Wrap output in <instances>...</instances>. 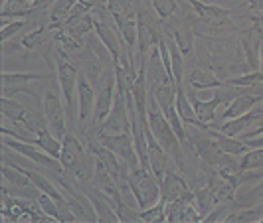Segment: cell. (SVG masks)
<instances>
[{"instance_id":"cell-31","label":"cell","mask_w":263,"mask_h":223,"mask_svg":"<svg viewBox=\"0 0 263 223\" xmlns=\"http://www.w3.org/2000/svg\"><path fill=\"white\" fill-rule=\"evenodd\" d=\"M168 32H171L172 39L176 42V46L180 48V52L184 53V55H192V53H194V36H196V34L186 26V24L171 26Z\"/></svg>"},{"instance_id":"cell-5","label":"cell","mask_w":263,"mask_h":223,"mask_svg":"<svg viewBox=\"0 0 263 223\" xmlns=\"http://www.w3.org/2000/svg\"><path fill=\"white\" fill-rule=\"evenodd\" d=\"M2 146L12 148L18 156L26 158L30 162H36V164L44 166V168H50V170H55V172H64V168H62V164H60L58 158H53L52 154H48L46 150H42V148H40L36 143H32V140H18V138H12V136H4V138H2Z\"/></svg>"},{"instance_id":"cell-25","label":"cell","mask_w":263,"mask_h":223,"mask_svg":"<svg viewBox=\"0 0 263 223\" xmlns=\"http://www.w3.org/2000/svg\"><path fill=\"white\" fill-rule=\"evenodd\" d=\"M174 107H176V113L180 115V118L184 120L186 125L196 127V129H200V131H204V132L212 129L210 125L202 123V120L196 117L194 107H192V101H190V97L186 95V91H184V87H182V85H178V87H176V103H174Z\"/></svg>"},{"instance_id":"cell-17","label":"cell","mask_w":263,"mask_h":223,"mask_svg":"<svg viewBox=\"0 0 263 223\" xmlns=\"http://www.w3.org/2000/svg\"><path fill=\"white\" fill-rule=\"evenodd\" d=\"M188 2H190V6H192V10H194L198 20L210 28L224 26V24H228V20L232 16L230 8L218 6V4H204L200 0H188Z\"/></svg>"},{"instance_id":"cell-27","label":"cell","mask_w":263,"mask_h":223,"mask_svg":"<svg viewBox=\"0 0 263 223\" xmlns=\"http://www.w3.org/2000/svg\"><path fill=\"white\" fill-rule=\"evenodd\" d=\"M78 0H55L50 8V14H48V24L46 28L50 32H55V30H62L64 28V22L69 18L71 10L76 8Z\"/></svg>"},{"instance_id":"cell-33","label":"cell","mask_w":263,"mask_h":223,"mask_svg":"<svg viewBox=\"0 0 263 223\" xmlns=\"http://www.w3.org/2000/svg\"><path fill=\"white\" fill-rule=\"evenodd\" d=\"M168 42V50H171V66H172V79L174 85H182L184 79V53L180 52V48L176 46L174 39H166Z\"/></svg>"},{"instance_id":"cell-1","label":"cell","mask_w":263,"mask_h":223,"mask_svg":"<svg viewBox=\"0 0 263 223\" xmlns=\"http://www.w3.org/2000/svg\"><path fill=\"white\" fill-rule=\"evenodd\" d=\"M146 125L153 131L155 138H157L160 146L168 152V156L172 158V162L176 164V168L180 172L186 170L184 164V145L180 143V138L176 136V132L172 129L171 120L166 118V115L162 113V109L158 107V103L148 95V109H146Z\"/></svg>"},{"instance_id":"cell-34","label":"cell","mask_w":263,"mask_h":223,"mask_svg":"<svg viewBox=\"0 0 263 223\" xmlns=\"http://www.w3.org/2000/svg\"><path fill=\"white\" fill-rule=\"evenodd\" d=\"M194 204H196V208L200 210V213H202V217H206V215L216 208L218 201H216V197H214L210 188L204 186V188H198L196 192H194Z\"/></svg>"},{"instance_id":"cell-10","label":"cell","mask_w":263,"mask_h":223,"mask_svg":"<svg viewBox=\"0 0 263 223\" xmlns=\"http://www.w3.org/2000/svg\"><path fill=\"white\" fill-rule=\"evenodd\" d=\"M66 109H64V103L60 99V95L55 89H48L46 95H44V118L50 127V131L64 138L67 134V127H66Z\"/></svg>"},{"instance_id":"cell-43","label":"cell","mask_w":263,"mask_h":223,"mask_svg":"<svg viewBox=\"0 0 263 223\" xmlns=\"http://www.w3.org/2000/svg\"><path fill=\"white\" fill-rule=\"evenodd\" d=\"M251 22H253V28H255V30L263 36V14L261 16H253V18H251Z\"/></svg>"},{"instance_id":"cell-46","label":"cell","mask_w":263,"mask_h":223,"mask_svg":"<svg viewBox=\"0 0 263 223\" xmlns=\"http://www.w3.org/2000/svg\"><path fill=\"white\" fill-rule=\"evenodd\" d=\"M261 14H263V12H261Z\"/></svg>"},{"instance_id":"cell-32","label":"cell","mask_w":263,"mask_h":223,"mask_svg":"<svg viewBox=\"0 0 263 223\" xmlns=\"http://www.w3.org/2000/svg\"><path fill=\"white\" fill-rule=\"evenodd\" d=\"M53 42H55V50L60 52L62 57H66V59H69L71 55H78L81 52V42L71 38L64 30H55L53 32Z\"/></svg>"},{"instance_id":"cell-29","label":"cell","mask_w":263,"mask_h":223,"mask_svg":"<svg viewBox=\"0 0 263 223\" xmlns=\"http://www.w3.org/2000/svg\"><path fill=\"white\" fill-rule=\"evenodd\" d=\"M188 83H190V87H194L198 91H202V89H222V87H226L224 79H218L210 69H204V67H196L188 75Z\"/></svg>"},{"instance_id":"cell-14","label":"cell","mask_w":263,"mask_h":223,"mask_svg":"<svg viewBox=\"0 0 263 223\" xmlns=\"http://www.w3.org/2000/svg\"><path fill=\"white\" fill-rule=\"evenodd\" d=\"M236 95L237 93L228 91V85H226V87H222V91L214 93V95H212V99L202 101V99H196L194 95H190V101H192V107H194L196 117L200 118L202 123L210 125L212 120L216 118V115H218V107L222 105V103H230Z\"/></svg>"},{"instance_id":"cell-36","label":"cell","mask_w":263,"mask_h":223,"mask_svg":"<svg viewBox=\"0 0 263 223\" xmlns=\"http://www.w3.org/2000/svg\"><path fill=\"white\" fill-rule=\"evenodd\" d=\"M141 221L155 223V221H166V199H158L157 204H153L151 208L139 211Z\"/></svg>"},{"instance_id":"cell-21","label":"cell","mask_w":263,"mask_h":223,"mask_svg":"<svg viewBox=\"0 0 263 223\" xmlns=\"http://www.w3.org/2000/svg\"><path fill=\"white\" fill-rule=\"evenodd\" d=\"M192 196H194V192H190V188H188L186 180L182 178V174L176 172L174 168L160 182V197L166 199V201L186 199V197H192Z\"/></svg>"},{"instance_id":"cell-9","label":"cell","mask_w":263,"mask_h":223,"mask_svg":"<svg viewBox=\"0 0 263 223\" xmlns=\"http://www.w3.org/2000/svg\"><path fill=\"white\" fill-rule=\"evenodd\" d=\"M95 34H97L99 42L105 46L107 52L111 53V62L117 64L123 52H127V48H125V44L121 39V34H119L115 22H107L105 20V12L99 14L95 18Z\"/></svg>"},{"instance_id":"cell-42","label":"cell","mask_w":263,"mask_h":223,"mask_svg":"<svg viewBox=\"0 0 263 223\" xmlns=\"http://www.w3.org/2000/svg\"><path fill=\"white\" fill-rule=\"evenodd\" d=\"M246 6L253 12H263V0H246Z\"/></svg>"},{"instance_id":"cell-38","label":"cell","mask_w":263,"mask_h":223,"mask_svg":"<svg viewBox=\"0 0 263 223\" xmlns=\"http://www.w3.org/2000/svg\"><path fill=\"white\" fill-rule=\"evenodd\" d=\"M151 4H153V8L160 20H168L172 14L178 10L176 0H151Z\"/></svg>"},{"instance_id":"cell-13","label":"cell","mask_w":263,"mask_h":223,"mask_svg":"<svg viewBox=\"0 0 263 223\" xmlns=\"http://www.w3.org/2000/svg\"><path fill=\"white\" fill-rule=\"evenodd\" d=\"M188 138H190V143H194V152L198 154V158L202 160V162H206L208 166H214V168H218L220 164H224L226 160H230V154H226L224 150L218 146L216 143V138L210 136L208 132H206V136H198V134H188Z\"/></svg>"},{"instance_id":"cell-45","label":"cell","mask_w":263,"mask_h":223,"mask_svg":"<svg viewBox=\"0 0 263 223\" xmlns=\"http://www.w3.org/2000/svg\"><path fill=\"white\" fill-rule=\"evenodd\" d=\"M261 109H263V105H261Z\"/></svg>"},{"instance_id":"cell-37","label":"cell","mask_w":263,"mask_h":223,"mask_svg":"<svg viewBox=\"0 0 263 223\" xmlns=\"http://www.w3.org/2000/svg\"><path fill=\"white\" fill-rule=\"evenodd\" d=\"M36 201L40 204V208L44 210V213L52 219V221H62V211H60V204L53 199L52 196H48V194H44V192H40L38 197H36Z\"/></svg>"},{"instance_id":"cell-16","label":"cell","mask_w":263,"mask_h":223,"mask_svg":"<svg viewBox=\"0 0 263 223\" xmlns=\"http://www.w3.org/2000/svg\"><path fill=\"white\" fill-rule=\"evenodd\" d=\"M62 30L76 39H81L83 36L91 34L93 30H95V18H93L91 10H87V8L76 4V8L71 10L69 18L64 22V28H62Z\"/></svg>"},{"instance_id":"cell-39","label":"cell","mask_w":263,"mask_h":223,"mask_svg":"<svg viewBox=\"0 0 263 223\" xmlns=\"http://www.w3.org/2000/svg\"><path fill=\"white\" fill-rule=\"evenodd\" d=\"M26 26V18H18V20H12L8 24H2V42H8V39L20 34V30Z\"/></svg>"},{"instance_id":"cell-23","label":"cell","mask_w":263,"mask_h":223,"mask_svg":"<svg viewBox=\"0 0 263 223\" xmlns=\"http://www.w3.org/2000/svg\"><path fill=\"white\" fill-rule=\"evenodd\" d=\"M95 101H97V93L91 87L89 79L85 73H79L78 79V113L79 120L85 123L87 118L95 113Z\"/></svg>"},{"instance_id":"cell-41","label":"cell","mask_w":263,"mask_h":223,"mask_svg":"<svg viewBox=\"0 0 263 223\" xmlns=\"http://www.w3.org/2000/svg\"><path fill=\"white\" fill-rule=\"evenodd\" d=\"M78 4L87 10H93V8H99L101 4H107V0H78Z\"/></svg>"},{"instance_id":"cell-35","label":"cell","mask_w":263,"mask_h":223,"mask_svg":"<svg viewBox=\"0 0 263 223\" xmlns=\"http://www.w3.org/2000/svg\"><path fill=\"white\" fill-rule=\"evenodd\" d=\"M239 172L263 170V148H250L243 156H239Z\"/></svg>"},{"instance_id":"cell-7","label":"cell","mask_w":263,"mask_h":223,"mask_svg":"<svg viewBox=\"0 0 263 223\" xmlns=\"http://www.w3.org/2000/svg\"><path fill=\"white\" fill-rule=\"evenodd\" d=\"M97 132L103 134H119V132H131V113L127 105V97L119 91L115 93V103L109 113V117L97 127Z\"/></svg>"},{"instance_id":"cell-44","label":"cell","mask_w":263,"mask_h":223,"mask_svg":"<svg viewBox=\"0 0 263 223\" xmlns=\"http://www.w3.org/2000/svg\"><path fill=\"white\" fill-rule=\"evenodd\" d=\"M259 69L263 71V44H261V52H259Z\"/></svg>"},{"instance_id":"cell-20","label":"cell","mask_w":263,"mask_h":223,"mask_svg":"<svg viewBox=\"0 0 263 223\" xmlns=\"http://www.w3.org/2000/svg\"><path fill=\"white\" fill-rule=\"evenodd\" d=\"M115 93H117V81H115V71L113 75H109V79L105 81V85L99 89L97 93V101H95V113H93V125H101L111 109H113V103H115Z\"/></svg>"},{"instance_id":"cell-18","label":"cell","mask_w":263,"mask_h":223,"mask_svg":"<svg viewBox=\"0 0 263 223\" xmlns=\"http://www.w3.org/2000/svg\"><path fill=\"white\" fill-rule=\"evenodd\" d=\"M261 120H263V109L261 107H253L251 111H248V113H246V115H241V117L224 120V123L220 125V129H218V131L228 134V136H241L243 132L255 129Z\"/></svg>"},{"instance_id":"cell-15","label":"cell","mask_w":263,"mask_h":223,"mask_svg":"<svg viewBox=\"0 0 263 223\" xmlns=\"http://www.w3.org/2000/svg\"><path fill=\"white\" fill-rule=\"evenodd\" d=\"M139 12V39H137V59H148V55L153 52V48L158 46V39L162 38V34L153 26L151 16L143 10Z\"/></svg>"},{"instance_id":"cell-8","label":"cell","mask_w":263,"mask_h":223,"mask_svg":"<svg viewBox=\"0 0 263 223\" xmlns=\"http://www.w3.org/2000/svg\"><path fill=\"white\" fill-rule=\"evenodd\" d=\"M60 188L64 190L67 206H69V210L73 211V215H76L78 221H87V223L97 221V211H95L93 201L89 199V196L85 192H79L78 188H73L66 180L60 182Z\"/></svg>"},{"instance_id":"cell-11","label":"cell","mask_w":263,"mask_h":223,"mask_svg":"<svg viewBox=\"0 0 263 223\" xmlns=\"http://www.w3.org/2000/svg\"><path fill=\"white\" fill-rule=\"evenodd\" d=\"M145 134H146V145H148V168L155 174V178H157L158 182H162L164 176L174 168L171 162L172 158L168 156V152H166V150L160 146V143L155 138V134L148 129V125H146V129H145Z\"/></svg>"},{"instance_id":"cell-3","label":"cell","mask_w":263,"mask_h":223,"mask_svg":"<svg viewBox=\"0 0 263 223\" xmlns=\"http://www.w3.org/2000/svg\"><path fill=\"white\" fill-rule=\"evenodd\" d=\"M127 186H129V192L137 199L141 210L151 208L153 204H157L158 199H160V182L155 178V174L148 168H145V166L129 170V174H127Z\"/></svg>"},{"instance_id":"cell-40","label":"cell","mask_w":263,"mask_h":223,"mask_svg":"<svg viewBox=\"0 0 263 223\" xmlns=\"http://www.w3.org/2000/svg\"><path fill=\"white\" fill-rule=\"evenodd\" d=\"M226 210H228V208H214V211L204 217V221H218V219H226Z\"/></svg>"},{"instance_id":"cell-4","label":"cell","mask_w":263,"mask_h":223,"mask_svg":"<svg viewBox=\"0 0 263 223\" xmlns=\"http://www.w3.org/2000/svg\"><path fill=\"white\" fill-rule=\"evenodd\" d=\"M55 75H58V85H60V91H62L64 103H66L67 115L76 120L73 109H76V99H78V69L69 64V59L60 55L55 59Z\"/></svg>"},{"instance_id":"cell-22","label":"cell","mask_w":263,"mask_h":223,"mask_svg":"<svg viewBox=\"0 0 263 223\" xmlns=\"http://www.w3.org/2000/svg\"><path fill=\"white\" fill-rule=\"evenodd\" d=\"M239 44H241V50L246 55V64L251 71H257L259 69V52H261V44L263 36L251 26L250 30H243L241 36H239Z\"/></svg>"},{"instance_id":"cell-2","label":"cell","mask_w":263,"mask_h":223,"mask_svg":"<svg viewBox=\"0 0 263 223\" xmlns=\"http://www.w3.org/2000/svg\"><path fill=\"white\" fill-rule=\"evenodd\" d=\"M60 164L66 174H71L76 180L85 182L91 176H95V166H89V156L85 152L83 145L79 143L73 134H66L62 138V154Z\"/></svg>"},{"instance_id":"cell-6","label":"cell","mask_w":263,"mask_h":223,"mask_svg":"<svg viewBox=\"0 0 263 223\" xmlns=\"http://www.w3.org/2000/svg\"><path fill=\"white\" fill-rule=\"evenodd\" d=\"M97 140L103 146H107L109 150H113V152L129 166V170L141 166V160H139V152H137V146H135L133 132H119V134H103V132H97Z\"/></svg>"},{"instance_id":"cell-30","label":"cell","mask_w":263,"mask_h":223,"mask_svg":"<svg viewBox=\"0 0 263 223\" xmlns=\"http://www.w3.org/2000/svg\"><path fill=\"white\" fill-rule=\"evenodd\" d=\"M34 143H36L42 150H46L48 154H52L53 158L60 160V154H62V138L55 136L48 127H40L38 132H36Z\"/></svg>"},{"instance_id":"cell-19","label":"cell","mask_w":263,"mask_h":223,"mask_svg":"<svg viewBox=\"0 0 263 223\" xmlns=\"http://www.w3.org/2000/svg\"><path fill=\"white\" fill-rule=\"evenodd\" d=\"M263 101V91L261 89H255L253 93H243L241 95H236L228 107L224 109V113L220 115V120L224 123V120H230V118H236V117H241V115H246L248 111H251L253 107H257L259 103Z\"/></svg>"},{"instance_id":"cell-28","label":"cell","mask_w":263,"mask_h":223,"mask_svg":"<svg viewBox=\"0 0 263 223\" xmlns=\"http://www.w3.org/2000/svg\"><path fill=\"white\" fill-rule=\"evenodd\" d=\"M206 132L216 138L218 146L224 150L226 154H230V156H243V154L250 150V146L246 145V140H241V138H237V136H228V134L220 132L218 129H214V127Z\"/></svg>"},{"instance_id":"cell-24","label":"cell","mask_w":263,"mask_h":223,"mask_svg":"<svg viewBox=\"0 0 263 223\" xmlns=\"http://www.w3.org/2000/svg\"><path fill=\"white\" fill-rule=\"evenodd\" d=\"M2 115H4V120H10L14 125L26 129L28 132H38L40 127H34L32 120H30V113L28 109L22 103L14 101L10 97H2Z\"/></svg>"},{"instance_id":"cell-26","label":"cell","mask_w":263,"mask_h":223,"mask_svg":"<svg viewBox=\"0 0 263 223\" xmlns=\"http://www.w3.org/2000/svg\"><path fill=\"white\" fill-rule=\"evenodd\" d=\"M208 188L212 190V194L216 197L218 204H226V201H236L237 197V186L224 178L222 174H212L210 180H208Z\"/></svg>"},{"instance_id":"cell-12","label":"cell","mask_w":263,"mask_h":223,"mask_svg":"<svg viewBox=\"0 0 263 223\" xmlns=\"http://www.w3.org/2000/svg\"><path fill=\"white\" fill-rule=\"evenodd\" d=\"M42 79H48V75L46 73H36V71H10V69H4V75H2L4 97H12V95H20V93H28V95L34 97L32 87H28V83L42 81Z\"/></svg>"}]
</instances>
